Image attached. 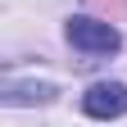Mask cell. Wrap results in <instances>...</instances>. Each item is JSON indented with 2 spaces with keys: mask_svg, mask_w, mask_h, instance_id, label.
I'll return each instance as SVG.
<instances>
[{
  "mask_svg": "<svg viewBox=\"0 0 127 127\" xmlns=\"http://www.w3.org/2000/svg\"><path fill=\"white\" fill-rule=\"evenodd\" d=\"M68 41L77 45V50H86V55H114L123 36H118V27H109L100 18H73L68 23Z\"/></svg>",
  "mask_w": 127,
  "mask_h": 127,
  "instance_id": "1",
  "label": "cell"
},
{
  "mask_svg": "<svg viewBox=\"0 0 127 127\" xmlns=\"http://www.w3.org/2000/svg\"><path fill=\"white\" fill-rule=\"evenodd\" d=\"M82 109H86L91 118H123L127 114V86H118V82H95L82 95Z\"/></svg>",
  "mask_w": 127,
  "mask_h": 127,
  "instance_id": "2",
  "label": "cell"
}]
</instances>
